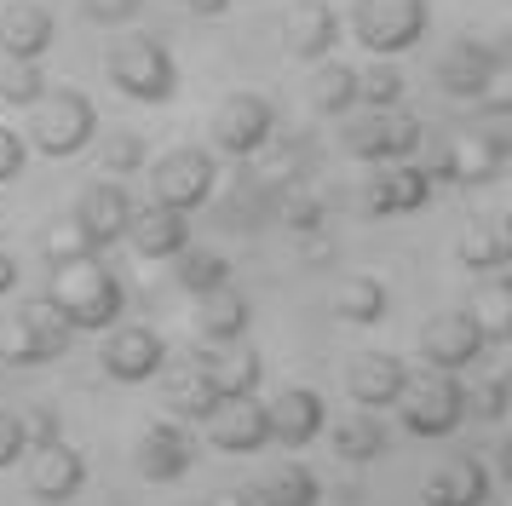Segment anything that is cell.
I'll list each match as a JSON object with an SVG mask.
<instances>
[{
  "label": "cell",
  "mask_w": 512,
  "mask_h": 506,
  "mask_svg": "<svg viewBox=\"0 0 512 506\" xmlns=\"http://www.w3.org/2000/svg\"><path fill=\"white\" fill-rule=\"evenodd\" d=\"M64 506H70V501H64Z\"/></svg>",
  "instance_id": "f5cc1de1"
},
{
  "label": "cell",
  "mask_w": 512,
  "mask_h": 506,
  "mask_svg": "<svg viewBox=\"0 0 512 506\" xmlns=\"http://www.w3.org/2000/svg\"><path fill=\"white\" fill-rule=\"evenodd\" d=\"M386 282L380 276H346L334 288V317L351 322V328H369V322H386Z\"/></svg>",
  "instance_id": "4dcf8cb0"
},
{
  "label": "cell",
  "mask_w": 512,
  "mask_h": 506,
  "mask_svg": "<svg viewBox=\"0 0 512 506\" xmlns=\"http://www.w3.org/2000/svg\"><path fill=\"white\" fill-rule=\"evenodd\" d=\"M52 35H58V23H52L47 6H6V18H0V52L6 58H29V64H41L52 52Z\"/></svg>",
  "instance_id": "603a6c76"
},
{
  "label": "cell",
  "mask_w": 512,
  "mask_h": 506,
  "mask_svg": "<svg viewBox=\"0 0 512 506\" xmlns=\"http://www.w3.org/2000/svg\"><path fill=\"white\" fill-rule=\"evenodd\" d=\"M248 322H254V305L236 294L231 282H225V288H213V294H196V328H202V340H208V345L242 340V334H248Z\"/></svg>",
  "instance_id": "484cf974"
},
{
  "label": "cell",
  "mask_w": 512,
  "mask_h": 506,
  "mask_svg": "<svg viewBox=\"0 0 512 506\" xmlns=\"http://www.w3.org/2000/svg\"><path fill=\"white\" fill-rule=\"evenodd\" d=\"M271 196H277V190H265L259 179H242V190L219 202V225L242 230V236H248V230H259V225H271Z\"/></svg>",
  "instance_id": "d590c367"
},
{
  "label": "cell",
  "mask_w": 512,
  "mask_h": 506,
  "mask_svg": "<svg viewBox=\"0 0 512 506\" xmlns=\"http://www.w3.org/2000/svg\"><path fill=\"white\" fill-rule=\"evenodd\" d=\"M190 12H202V18H219V12H231V0H185Z\"/></svg>",
  "instance_id": "f907efd6"
},
{
  "label": "cell",
  "mask_w": 512,
  "mask_h": 506,
  "mask_svg": "<svg viewBox=\"0 0 512 506\" xmlns=\"http://www.w3.org/2000/svg\"><path fill=\"white\" fill-rule=\"evenodd\" d=\"M466 311H472V322H478V334H484L489 345H507L512 340V282H507V276H489Z\"/></svg>",
  "instance_id": "d6a6232c"
},
{
  "label": "cell",
  "mask_w": 512,
  "mask_h": 506,
  "mask_svg": "<svg viewBox=\"0 0 512 506\" xmlns=\"http://www.w3.org/2000/svg\"><path fill=\"white\" fill-rule=\"evenodd\" d=\"M47 299L64 311V322H70L75 334H81V328H93V334L98 328H116L121 305H127L116 271H104L98 253H81L70 265H52V294Z\"/></svg>",
  "instance_id": "6da1fadb"
},
{
  "label": "cell",
  "mask_w": 512,
  "mask_h": 506,
  "mask_svg": "<svg viewBox=\"0 0 512 506\" xmlns=\"http://www.w3.org/2000/svg\"><path fill=\"white\" fill-rule=\"evenodd\" d=\"M501 81H507V52L489 41H466L461 35L438 58V87L455 104H484L489 92H501Z\"/></svg>",
  "instance_id": "ba28073f"
},
{
  "label": "cell",
  "mask_w": 512,
  "mask_h": 506,
  "mask_svg": "<svg viewBox=\"0 0 512 506\" xmlns=\"http://www.w3.org/2000/svg\"><path fill=\"white\" fill-rule=\"evenodd\" d=\"M328 259H334V242H311L305 248V265H328Z\"/></svg>",
  "instance_id": "816d5d0a"
},
{
  "label": "cell",
  "mask_w": 512,
  "mask_h": 506,
  "mask_svg": "<svg viewBox=\"0 0 512 506\" xmlns=\"http://www.w3.org/2000/svg\"><path fill=\"white\" fill-rule=\"evenodd\" d=\"M127 213H133L127 190L104 179V184H87V190L75 196V213H70V219H75V230L87 236V248L104 253L110 242H121V236H127Z\"/></svg>",
  "instance_id": "e0dca14e"
},
{
  "label": "cell",
  "mask_w": 512,
  "mask_h": 506,
  "mask_svg": "<svg viewBox=\"0 0 512 506\" xmlns=\"http://www.w3.org/2000/svg\"><path fill=\"white\" fill-rule=\"evenodd\" d=\"M29 455V443H24V420L12 409H0V472L6 466H18V460Z\"/></svg>",
  "instance_id": "f6af8a7d"
},
{
  "label": "cell",
  "mask_w": 512,
  "mask_h": 506,
  "mask_svg": "<svg viewBox=\"0 0 512 506\" xmlns=\"http://www.w3.org/2000/svg\"><path fill=\"white\" fill-rule=\"evenodd\" d=\"M167 363V340L144 322H127V328H110V345H104V374L121 380V386H144L150 374H162Z\"/></svg>",
  "instance_id": "5bb4252c"
},
{
  "label": "cell",
  "mask_w": 512,
  "mask_h": 506,
  "mask_svg": "<svg viewBox=\"0 0 512 506\" xmlns=\"http://www.w3.org/2000/svg\"><path fill=\"white\" fill-rule=\"evenodd\" d=\"M311 104L323 115H351L357 110V69L334 64V58H317V69H311Z\"/></svg>",
  "instance_id": "836d02e7"
},
{
  "label": "cell",
  "mask_w": 512,
  "mask_h": 506,
  "mask_svg": "<svg viewBox=\"0 0 512 506\" xmlns=\"http://www.w3.org/2000/svg\"><path fill=\"white\" fill-rule=\"evenodd\" d=\"M18 420H24V443L29 449H47V443L64 437V414H58V403H29Z\"/></svg>",
  "instance_id": "60d3db41"
},
{
  "label": "cell",
  "mask_w": 512,
  "mask_h": 506,
  "mask_svg": "<svg viewBox=\"0 0 512 506\" xmlns=\"http://www.w3.org/2000/svg\"><path fill=\"white\" fill-rule=\"evenodd\" d=\"M173 282H179L190 299L213 294V288H225V282H231V259H225V253H213V248H179V253H173Z\"/></svg>",
  "instance_id": "1f68e13d"
},
{
  "label": "cell",
  "mask_w": 512,
  "mask_h": 506,
  "mask_svg": "<svg viewBox=\"0 0 512 506\" xmlns=\"http://www.w3.org/2000/svg\"><path fill=\"white\" fill-rule=\"evenodd\" d=\"M328 495H334L340 506H363V483H357V478H340L334 489H328Z\"/></svg>",
  "instance_id": "7dc6e473"
},
{
  "label": "cell",
  "mask_w": 512,
  "mask_h": 506,
  "mask_svg": "<svg viewBox=\"0 0 512 506\" xmlns=\"http://www.w3.org/2000/svg\"><path fill=\"white\" fill-rule=\"evenodd\" d=\"M196 363L213 374L219 397H248V391H259V374H265V357H259L254 345H242V340H225V345H213V351H196Z\"/></svg>",
  "instance_id": "cb8c5ba5"
},
{
  "label": "cell",
  "mask_w": 512,
  "mask_h": 506,
  "mask_svg": "<svg viewBox=\"0 0 512 506\" xmlns=\"http://www.w3.org/2000/svg\"><path fill=\"white\" fill-rule=\"evenodd\" d=\"M282 46H288L294 58H305V64L328 58V52L340 46V18H334V6H323V0H294L288 18H282Z\"/></svg>",
  "instance_id": "44dd1931"
},
{
  "label": "cell",
  "mask_w": 512,
  "mask_h": 506,
  "mask_svg": "<svg viewBox=\"0 0 512 506\" xmlns=\"http://www.w3.org/2000/svg\"><path fill=\"white\" fill-rule=\"evenodd\" d=\"M29 127H24V144H35L41 156H75V150H87L98 138V110H93V98L87 92H70V87H58V92H41L35 104H29Z\"/></svg>",
  "instance_id": "7a4b0ae2"
},
{
  "label": "cell",
  "mask_w": 512,
  "mask_h": 506,
  "mask_svg": "<svg viewBox=\"0 0 512 506\" xmlns=\"http://www.w3.org/2000/svg\"><path fill=\"white\" fill-rule=\"evenodd\" d=\"M254 156H265L259 173H254L265 190H294V184H305V173H311V144H305L300 133H282V138L271 133Z\"/></svg>",
  "instance_id": "4316f807"
},
{
  "label": "cell",
  "mask_w": 512,
  "mask_h": 506,
  "mask_svg": "<svg viewBox=\"0 0 512 506\" xmlns=\"http://www.w3.org/2000/svg\"><path fill=\"white\" fill-rule=\"evenodd\" d=\"M426 202H432V173H426V167H409V161H397L392 173H374V179L357 190V213H369V219L420 213Z\"/></svg>",
  "instance_id": "9a60e30c"
},
{
  "label": "cell",
  "mask_w": 512,
  "mask_h": 506,
  "mask_svg": "<svg viewBox=\"0 0 512 506\" xmlns=\"http://www.w3.org/2000/svg\"><path fill=\"white\" fill-rule=\"evenodd\" d=\"M127 242L139 259H173L179 248H190V213L162 202H144L127 213Z\"/></svg>",
  "instance_id": "ac0fdd59"
},
{
  "label": "cell",
  "mask_w": 512,
  "mask_h": 506,
  "mask_svg": "<svg viewBox=\"0 0 512 506\" xmlns=\"http://www.w3.org/2000/svg\"><path fill=\"white\" fill-rule=\"evenodd\" d=\"M317 501H323V483H317V472H305L300 460H282L254 483V506H317Z\"/></svg>",
  "instance_id": "83f0119b"
},
{
  "label": "cell",
  "mask_w": 512,
  "mask_h": 506,
  "mask_svg": "<svg viewBox=\"0 0 512 506\" xmlns=\"http://www.w3.org/2000/svg\"><path fill=\"white\" fill-rule=\"evenodd\" d=\"M466 409L478 414V420H501L507 414V374H489L478 391H466Z\"/></svg>",
  "instance_id": "7bdbcfd3"
},
{
  "label": "cell",
  "mask_w": 512,
  "mask_h": 506,
  "mask_svg": "<svg viewBox=\"0 0 512 506\" xmlns=\"http://www.w3.org/2000/svg\"><path fill=\"white\" fill-rule=\"evenodd\" d=\"M489 351V340L478 334V322H472V311H443V317H432L426 328H420V357L432 368H472L478 357Z\"/></svg>",
  "instance_id": "2e32d148"
},
{
  "label": "cell",
  "mask_w": 512,
  "mask_h": 506,
  "mask_svg": "<svg viewBox=\"0 0 512 506\" xmlns=\"http://www.w3.org/2000/svg\"><path fill=\"white\" fill-rule=\"evenodd\" d=\"M213 150L231 161H248L265 144V138L277 133V110H271V98H259V92H231L219 110H213Z\"/></svg>",
  "instance_id": "30bf717a"
},
{
  "label": "cell",
  "mask_w": 512,
  "mask_h": 506,
  "mask_svg": "<svg viewBox=\"0 0 512 506\" xmlns=\"http://www.w3.org/2000/svg\"><path fill=\"white\" fill-rule=\"evenodd\" d=\"M41 92H47V69L41 64H29V58H6V64H0V104L29 110Z\"/></svg>",
  "instance_id": "ab89813d"
},
{
  "label": "cell",
  "mask_w": 512,
  "mask_h": 506,
  "mask_svg": "<svg viewBox=\"0 0 512 506\" xmlns=\"http://www.w3.org/2000/svg\"><path fill=\"white\" fill-rule=\"evenodd\" d=\"M213 179H219L213 150H190V144H179V150H167V156L156 161L150 190H156V202H162V207H179V213H190V207L213 202Z\"/></svg>",
  "instance_id": "8fae6325"
},
{
  "label": "cell",
  "mask_w": 512,
  "mask_h": 506,
  "mask_svg": "<svg viewBox=\"0 0 512 506\" xmlns=\"http://www.w3.org/2000/svg\"><path fill=\"white\" fill-rule=\"evenodd\" d=\"M190 460H196V443H190L185 420H156V426H144L139 443H133V466H139L144 483H173L190 472Z\"/></svg>",
  "instance_id": "4fadbf2b"
},
{
  "label": "cell",
  "mask_w": 512,
  "mask_h": 506,
  "mask_svg": "<svg viewBox=\"0 0 512 506\" xmlns=\"http://www.w3.org/2000/svg\"><path fill=\"white\" fill-rule=\"evenodd\" d=\"M144 161H150V144H144V133H104V138H98V167H104L110 179L144 173Z\"/></svg>",
  "instance_id": "f35d334b"
},
{
  "label": "cell",
  "mask_w": 512,
  "mask_h": 506,
  "mask_svg": "<svg viewBox=\"0 0 512 506\" xmlns=\"http://www.w3.org/2000/svg\"><path fill=\"white\" fill-rule=\"evenodd\" d=\"M202 426H208V443L219 455H254V449L271 443V414H265L254 391L248 397H219Z\"/></svg>",
  "instance_id": "7c38bea8"
},
{
  "label": "cell",
  "mask_w": 512,
  "mask_h": 506,
  "mask_svg": "<svg viewBox=\"0 0 512 506\" xmlns=\"http://www.w3.org/2000/svg\"><path fill=\"white\" fill-rule=\"evenodd\" d=\"M512 156V133H507V115H489V127H472V133H455L443 144V161H438V179L449 184H489L501 179V167Z\"/></svg>",
  "instance_id": "8992f818"
},
{
  "label": "cell",
  "mask_w": 512,
  "mask_h": 506,
  "mask_svg": "<svg viewBox=\"0 0 512 506\" xmlns=\"http://www.w3.org/2000/svg\"><path fill=\"white\" fill-rule=\"evenodd\" d=\"M208 506H254V489H213Z\"/></svg>",
  "instance_id": "c3c4849f"
},
{
  "label": "cell",
  "mask_w": 512,
  "mask_h": 506,
  "mask_svg": "<svg viewBox=\"0 0 512 506\" xmlns=\"http://www.w3.org/2000/svg\"><path fill=\"white\" fill-rule=\"evenodd\" d=\"M81 483H87V460L75 455L64 437L47 443V449H35V460H29V495H35L41 506L75 501V495H81Z\"/></svg>",
  "instance_id": "ffe728a7"
},
{
  "label": "cell",
  "mask_w": 512,
  "mask_h": 506,
  "mask_svg": "<svg viewBox=\"0 0 512 506\" xmlns=\"http://www.w3.org/2000/svg\"><path fill=\"white\" fill-rule=\"evenodd\" d=\"M386 426H380V414L374 409H357V414H346L340 426H334V455L340 460H351V466H369V460H380L386 455Z\"/></svg>",
  "instance_id": "f546056e"
},
{
  "label": "cell",
  "mask_w": 512,
  "mask_h": 506,
  "mask_svg": "<svg viewBox=\"0 0 512 506\" xmlns=\"http://www.w3.org/2000/svg\"><path fill=\"white\" fill-rule=\"evenodd\" d=\"M420 138H426V127H420V115H403V110H363L346 121V150L357 161H409L420 150Z\"/></svg>",
  "instance_id": "9c48e42d"
},
{
  "label": "cell",
  "mask_w": 512,
  "mask_h": 506,
  "mask_svg": "<svg viewBox=\"0 0 512 506\" xmlns=\"http://www.w3.org/2000/svg\"><path fill=\"white\" fill-rule=\"evenodd\" d=\"M403 386H409V368L392 351H363L346 368V391L357 409H392L397 397H403Z\"/></svg>",
  "instance_id": "d6986e66"
},
{
  "label": "cell",
  "mask_w": 512,
  "mask_h": 506,
  "mask_svg": "<svg viewBox=\"0 0 512 506\" xmlns=\"http://www.w3.org/2000/svg\"><path fill=\"white\" fill-rule=\"evenodd\" d=\"M104 75H110V87H116L121 98H133V104H167L173 87H179L173 52H167L162 41H150V35H127V41L110 46Z\"/></svg>",
  "instance_id": "3957f363"
},
{
  "label": "cell",
  "mask_w": 512,
  "mask_h": 506,
  "mask_svg": "<svg viewBox=\"0 0 512 506\" xmlns=\"http://www.w3.org/2000/svg\"><path fill=\"white\" fill-rule=\"evenodd\" d=\"M81 253H93V248H87V236L75 230V219L41 230V259H47V265H70V259H81Z\"/></svg>",
  "instance_id": "b9f144b4"
},
{
  "label": "cell",
  "mask_w": 512,
  "mask_h": 506,
  "mask_svg": "<svg viewBox=\"0 0 512 506\" xmlns=\"http://www.w3.org/2000/svg\"><path fill=\"white\" fill-rule=\"evenodd\" d=\"M75 340V328L64 322V311L52 305V299H29L18 322L0 334V363L12 368H35V363H52V357H64Z\"/></svg>",
  "instance_id": "5b68a950"
},
{
  "label": "cell",
  "mask_w": 512,
  "mask_h": 506,
  "mask_svg": "<svg viewBox=\"0 0 512 506\" xmlns=\"http://www.w3.org/2000/svg\"><path fill=\"white\" fill-rule=\"evenodd\" d=\"M455 259H461L466 271H501L512 259V242H507V230L501 225H472L455 242Z\"/></svg>",
  "instance_id": "8d00e7d4"
},
{
  "label": "cell",
  "mask_w": 512,
  "mask_h": 506,
  "mask_svg": "<svg viewBox=\"0 0 512 506\" xmlns=\"http://www.w3.org/2000/svg\"><path fill=\"white\" fill-rule=\"evenodd\" d=\"M18 259H12V253H0V294H12V288H18Z\"/></svg>",
  "instance_id": "681fc988"
},
{
  "label": "cell",
  "mask_w": 512,
  "mask_h": 506,
  "mask_svg": "<svg viewBox=\"0 0 512 506\" xmlns=\"http://www.w3.org/2000/svg\"><path fill=\"white\" fill-rule=\"evenodd\" d=\"M144 0H81V12H87V23H104V29H116V23H133L139 18Z\"/></svg>",
  "instance_id": "ee69618b"
},
{
  "label": "cell",
  "mask_w": 512,
  "mask_h": 506,
  "mask_svg": "<svg viewBox=\"0 0 512 506\" xmlns=\"http://www.w3.org/2000/svg\"><path fill=\"white\" fill-rule=\"evenodd\" d=\"M265 414H271V443H282V449H305L328 420L323 397L311 386H288L277 403H265Z\"/></svg>",
  "instance_id": "7402d4cb"
},
{
  "label": "cell",
  "mask_w": 512,
  "mask_h": 506,
  "mask_svg": "<svg viewBox=\"0 0 512 506\" xmlns=\"http://www.w3.org/2000/svg\"><path fill=\"white\" fill-rule=\"evenodd\" d=\"M323 219H328L323 196H311V190H300V184L271 196V225L294 230V236H317V230H323Z\"/></svg>",
  "instance_id": "e575fe53"
},
{
  "label": "cell",
  "mask_w": 512,
  "mask_h": 506,
  "mask_svg": "<svg viewBox=\"0 0 512 506\" xmlns=\"http://www.w3.org/2000/svg\"><path fill=\"white\" fill-rule=\"evenodd\" d=\"M403 92H409V81H403V69H397L392 58H374V64L357 75V104H363V110H397Z\"/></svg>",
  "instance_id": "74e56055"
},
{
  "label": "cell",
  "mask_w": 512,
  "mask_h": 506,
  "mask_svg": "<svg viewBox=\"0 0 512 506\" xmlns=\"http://www.w3.org/2000/svg\"><path fill=\"white\" fill-rule=\"evenodd\" d=\"M403 426L415 437H449L466 420V386L449 374V368H426L420 380L403 386Z\"/></svg>",
  "instance_id": "52a82bcc"
},
{
  "label": "cell",
  "mask_w": 512,
  "mask_h": 506,
  "mask_svg": "<svg viewBox=\"0 0 512 506\" xmlns=\"http://www.w3.org/2000/svg\"><path fill=\"white\" fill-rule=\"evenodd\" d=\"M426 23H432L426 0H357L351 6V35L369 58H397V52L420 46Z\"/></svg>",
  "instance_id": "277c9868"
},
{
  "label": "cell",
  "mask_w": 512,
  "mask_h": 506,
  "mask_svg": "<svg viewBox=\"0 0 512 506\" xmlns=\"http://www.w3.org/2000/svg\"><path fill=\"white\" fill-rule=\"evenodd\" d=\"M489 501V472L472 455L443 460L426 478V506H484Z\"/></svg>",
  "instance_id": "d4e9b609"
},
{
  "label": "cell",
  "mask_w": 512,
  "mask_h": 506,
  "mask_svg": "<svg viewBox=\"0 0 512 506\" xmlns=\"http://www.w3.org/2000/svg\"><path fill=\"white\" fill-rule=\"evenodd\" d=\"M213 403H219V386H213L208 368L190 357V368H179V374L167 380V414H173V420H208Z\"/></svg>",
  "instance_id": "f1b7e54d"
},
{
  "label": "cell",
  "mask_w": 512,
  "mask_h": 506,
  "mask_svg": "<svg viewBox=\"0 0 512 506\" xmlns=\"http://www.w3.org/2000/svg\"><path fill=\"white\" fill-rule=\"evenodd\" d=\"M24 161H29V144H24V133H12V127H0V184L24 179Z\"/></svg>",
  "instance_id": "bcb514c9"
}]
</instances>
